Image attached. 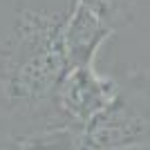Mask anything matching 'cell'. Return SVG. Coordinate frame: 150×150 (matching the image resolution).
I'll return each instance as SVG.
<instances>
[{
  "mask_svg": "<svg viewBox=\"0 0 150 150\" xmlns=\"http://www.w3.org/2000/svg\"><path fill=\"white\" fill-rule=\"evenodd\" d=\"M0 150H13V148H11V144H9L7 139H0Z\"/></svg>",
  "mask_w": 150,
  "mask_h": 150,
  "instance_id": "cell-1",
  "label": "cell"
}]
</instances>
